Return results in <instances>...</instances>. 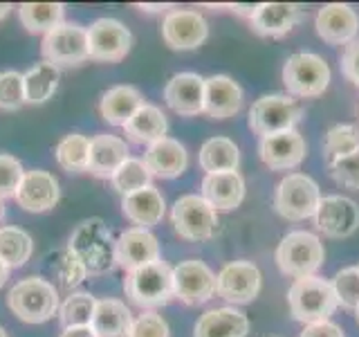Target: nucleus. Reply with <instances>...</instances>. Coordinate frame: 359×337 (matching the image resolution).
I'll return each instance as SVG.
<instances>
[{
  "label": "nucleus",
  "mask_w": 359,
  "mask_h": 337,
  "mask_svg": "<svg viewBox=\"0 0 359 337\" xmlns=\"http://www.w3.org/2000/svg\"><path fill=\"white\" fill-rule=\"evenodd\" d=\"M7 279H9V267L5 265V261H0V288L7 284Z\"/></svg>",
  "instance_id": "50"
},
{
  "label": "nucleus",
  "mask_w": 359,
  "mask_h": 337,
  "mask_svg": "<svg viewBox=\"0 0 359 337\" xmlns=\"http://www.w3.org/2000/svg\"><path fill=\"white\" fill-rule=\"evenodd\" d=\"M22 104H25V81H22V72H16V70L0 72V108L18 110Z\"/></svg>",
  "instance_id": "41"
},
{
  "label": "nucleus",
  "mask_w": 359,
  "mask_h": 337,
  "mask_svg": "<svg viewBox=\"0 0 359 337\" xmlns=\"http://www.w3.org/2000/svg\"><path fill=\"white\" fill-rule=\"evenodd\" d=\"M144 164L149 166L151 176L157 178H177L187 171L189 153L182 144L173 138H162L160 142L151 144L144 153Z\"/></svg>",
  "instance_id": "24"
},
{
  "label": "nucleus",
  "mask_w": 359,
  "mask_h": 337,
  "mask_svg": "<svg viewBox=\"0 0 359 337\" xmlns=\"http://www.w3.org/2000/svg\"><path fill=\"white\" fill-rule=\"evenodd\" d=\"M128 157L130 155H128L126 140H121L117 135H110V133H99L90 140L88 171L97 178L110 180Z\"/></svg>",
  "instance_id": "22"
},
{
  "label": "nucleus",
  "mask_w": 359,
  "mask_h": 337,
  "mask_svg": "<svg viewBox=\"0 0 359 337\" xmlns=\"http://www.w3.org/2000/svg\"><path fill=\"white\" fill-rule=\"evenodd\" d=\"M123 292L140 308H160L175 297L173 292V267L166 261H155L144 267L126 272Z\"/></svg>",
  "instance_id": "3"
},
{
  "label": "nucleus",
  "mask_w": 359,
  "mask_h": 337,
  "mask_svg": "<svg viewBox=\"0 0 359 337\" xmlns=\"http://www.w3.org/2000/svg\"><path fill=\"white\" fill-rule=\"evenodd\" d=\"M50 270L54 272L59 286L67 292H72L74 288H79L83 284V279L88 277V270L83 267V263L79 261L76 254L70 250V247H63V250H56L50 256Z\"/></svg>",
  "instance_id": "36"
},
{
  "label": "nucleus",
  "mask_w": 359,
  "mask_h": 337,
  "mask_svg": "<svg viewBox=\"0 0 359 337\" xmlns=\"http://www.w3.org/2000/svg\"><path fill=\"white\" fill-rule=\"evenodd\" d=\"M321 202L319 185L306 173H290L278 183L274 194V207L287 220L314 218Z\"/></svg>",
  "instance_id": "7"
},
{
  "label": "nucleus",
  "mask_w": 359,
  "mask_h": 337,
  "mask_svg": "<svg viewBox=\"0 0 359 337\" xmlns=\"http://www.w3.org/2000/svg\"><path fill=\"white\" fill-rule=\"evenodd\" d=\"M164 101L182 117H196L205 112V79L196 72H177L168 79Z\"/></svg>",
  "instance_id": "18"
},
{
  "label": "nucleus",
  "mask_w": 359,
  "mask_h": 337,
  "mask_svg": "<svg viewBox=\"0 0 359 337\" xmlns=\"http://www.w3.org/2000/svg\"><path fill=\"white\" fill-rule=\"evenodd\" d=\"M25 168H22L20 160L9 153H0V200L14 198Z\"/></svg>",
  "instance_id": "42"
},
{
  "label": "nucleus",
  "mask_w": 359,
  "mask_h": 337,
  "mask_svg": "<svg viewBox=\"0 0 359 337\" xmlns=\"http://www.w3.org/2000/svg\"><path fill=\"white\" fill-rule=\"evenodd\" d=\"M97 308V297L90 292H70L65 297V301L59 306V322L63 329L70 326H90L95 317Z\"/></svg>",
  "instance_id": "37"
},
{
  "label": "nucleus",
  "mask_w": 359,
  "mask_h": 337,
  "mask_svg": "<svg viewBox=\"0 0 359 337\" xmlns=\"http://www.w3.org/2000/svg\"><path fill=\"white\" fill-rule=\"evenodd\" d=\"M166 131H168V119L162 112V108L146 104V101L128 119L126 126H123V133H126L128 140H133L135 144H149V146L166 138Z\"/></svg>",
  "instance_id": "30"
},
{
  "label": "nucleus",
  "mask_w": 359,
  "mask_h": 337,
  "mask_svg": "<svg viewBox=\"0 0 359 337\" xmlns=\"http://www.w3.org/2000/svg\"><path fill=\"white\" fill-rule=\"evenodd\" d=\"M247 333H250V319L236 308L207 310L194 329V337H245Z\"/></svg>",
  "instance_id": "28"
},
{
  "label": "nucleus",
  "mask_w": 359,
  "mask_h": 337,
  "mask_svg": "<svg viewBox=\"0 0 359 337\" xmlns=\"http://www.w3.org/2000/svg\"><path fill=\"white\" fill-rule=\"evenodd\" d=\"M65 16L63 3H22L18 5V20L29 34H48L61 25Z\"/></svg>",
  "instance_id": "33"
},
{
  "label": "nucleus",
  "mask_w": 359,
  "mask_h": 337,
  "mask_svg": "<svg viewBox=\"0 0 359 337\" xmlns=\"http://www.w3.org/2000/svg\"><path fill=\"white\" fill-rule=\"evenodd\" d=\"M341 72L348 81L359 88V41L357 39L353 43H348L341 54Z\"/></svg>",
  "instance_id": "45"
},
{
  "label": "nucleus",
  "mask_w": 359,
  "mask_h": 337,
  "mask_svg": "<svg viewBox=\"0 0 359 337\" xmlns=\"http://www.w3.org/2000/svg\"><path fill=\"white\" fill-rule=\"evenodd\" d=\"M198 164L207 173H224V171H238L241 151L229 138H211L202 144Z\"/></svg>",
  "instance_id": "31"
},
{
  "label": "nucleus",
  "mask_w": 359,
  "mask_h": 337,
  "mask_svg": "<svg viewBox=\"0 0 359 337\" xmlns=\"http://www.w3.org/2000/svg\"><path fill=\"white\" fill-rule=\"evenodd\" d=\"M303 20V9L294 3H261L252 18V29L261 37H283Z\"/></svg>",
  "instance_id": "25"
},
{
  "label": "nucleus",
  "mask_w": 359,
  "mask_h": 337,
  "mask_svg": "<svg viewBox=\"0 0 359 337\" xmlns=\"http://www.w3.org/2000/svg\"><path fill=\"white\" fill-rule=\"evenodd\" d=\"M261 270L252 261H231L216 277L218 297L231 303H252L261 292Z\"/></svg>",
  "instance_id": "14"
},
{
  "label": "nucleus",
  "mask_w": 359,
  "mask_h": 337,
  "mask_svg": "<svg viewBox=\"0 0 359 337\" xmlns=\"http://www.w3.org/2000/svg\"><path fill=\"white\" fill-rule=\"evenodd\" d=\"M328 171L337 185H341L346 189L359 191V151L339 157L328 164Z\"/></svg>",
  "instance_id": "43"
},
{
  "label": "nucleus",
  "mask_w": 359,
  "mask_h": 337,
  "mask_svg": "<svg viewBox=\"0 0 359 337\" xmlns=\"http://www.w3.org/2000/svg\"><path fill=\"white\" fill-rule=\"evenodd\" d=\"M5 218V205H3V200H0V223H3Z\"/></svg>",
  "instance_id": "52"
},
{
  "label": "nucleus",
  "mask_w": 359,
  "mask_h": 337,
  "mask_svg": "<svg viewBox=\"0 0 359 337\" xmlns=\"http://www.w3.org/2000/svg\"><path fill=\"white\" fill-rule=\"evenodd\" d=\"M41 52L45 61L59 65H81L90 59L88 54V27L79 22H61L48 34H43Z\"/></svg>",
  "instance_id": "10"
},
{
  "label": "nucleus",
  "mask_w": 359,
  "mask_h": 337,
  "mask_svg": "<svg viewBox=\"0 0 359 337\" xmlns=\"http://www.w3.org/2000/svg\"><path fill=\"white\" fill-rule=\"evenodd\" d=\"M59 198H61L59 180H56L50 171H41V168L25 171V176H22L20 185H18L16 196H14L18 207L29 213H45V211L54 209Z\"/></svg>",
  "instance_id": "15"
},
{
  "label": "nucleus",
  "mask_w": 359,
  "mask_h": 337,
  "mask_svg": "<svg viewBox=\"0 0 359 337\" xmlns=\"http://www.w3.org/2000/svg\"><path fill=\"white\" fill-rule=\"evenodd\" d=\"M355 317H357V324H359V308L355 310Z\"/></svg>",
  "instance_id": "54"
},
{
  "label": "nucleus",
  "mask_w": 359,
  "mask_h": 337,
  "mask_svg": "<svg viewBox=\"0 0 359 337\" xmlns=\"http://www.w3.org/2000/svg\"><path fill=\"white\" fill-rule=\"evenodd\" d=\"M164 209H166L164 196L153 185L121 198L123 216H126L135 227H144V230L153 227V225H157L164 218Z\"/></svg>",
  "instance_id": "26"
},
{
  "label": "nucleus",
  "mask_w": 359,
  "mask_h": 337,
  "mask_svg": "<svg viewBox=\"0 0 359 337\" xmlns=\"http://www.w3.org/2000/svg\"><path fill=\"white\" fill-rule=\"evenodd\" d=\"M301 337H344V333L332 322H319V324H308L303 329Z\"/></svg>",
  "instance_id": "46"
},
{
  "label": "nucleus",
  "mask_w": 359,
  "mask_h": 337,
  "mask_svg": "<svg viewBox=\"0 0 359 337\" xmlns=\"http://www.w3.org/2000/svg\"><path fill=\"white\" fill-rule=\"evenodd\" d=\"M171 223L177 232L187 241H207L218 232V211L213 209L209 202L196 196H180L171 209Z\"/></svg>",
  "instance_id": "9"
},
{
  "label": "nucleus",
  "mask_w": 359,
  "mask_h": 337,
  "mask_svg": "<svg viewBox=\"0 0 359 337\" xmlns=\"http://www.w3.org/2000/svg\"><path fill=\"white\" fill-rule=\"evenodd\" d=\"M301 106L290 95H265L256 99L250 108V128L261 138L294 131V126L301 121Z\"/></svg>",
  "instance_id": "8"
},
{
  "label": "nucleus",
  "mask_w": 359,
  "mask_h": 337,
  "mask_svg": "<svg viewBox=\"0 0 359 337\" xmlns=\"http://www.w3.org/2000/svg\"><path fill=\"white\" fill-rule=\"evenodd\" d=\"M9 11H11V5L9 3H0V20H3L9 14Z\"/></svg>",
  "instance_id": "51"
},
{
  "label": "nucleus",
  "mask_w": 359,
  "mask_h": 337,
  "mask_svg": "<svg viewBox=\"0 0 359 337\" xmlns=\"http://www.w3.org/2000/svg\"><path fill=\"white\" fill-rule=\"evenodd\" d=\"M325 258L323 243L312 232H290L276 247V265L285 277H314Z\"/></svg>",
  "instance_id": "5"
},
{
  "label": "nucleus",
  "mask_w": 359,
  "mask_h": 337,
  "mask_svg": "<svg viewBox=\"0 0 359 337\" xmlns=\"http://www.w3.org/2000/svg\"><path fill=\"white\" fill-rule=\"evenodd\" d=\"M59 79L61 72L54 63L50 61L34 63L22 74V81H25V104H45L48 99H52L56 88H59Z\"/></svg>",
  "instance_id": "32"
},
{
  "label": "nucleus",
  "mask_w": 359,
  "mask_h": 337,
  "mask_svg": "<svg viewBox=\"0 0 359 337\" xmlns=\"http://www.w3.org/2000/svg\"><path fill=\"white\" fill-rule=\"evenodd\" d=\"M133 45V34L117 18H97L88 27V54L99 63H119L126 59Z\"/></svg>",
  "instance_id": "11"
},
{
  "label": "nucleus",
  "mask_w": 359,
  "mask_h": 337,
  "mask_svg": "<svg viewBox=\"0 0 359 337\" xmlns=\"http://www.w3.org/2000/svg\"><path fill=\"white\" fill-rule=\"evenodd\" d=\"M59 337H99L95 333L93 326H70V329H63Z\"/></svg>",
  "instance_id": "47"
},
{
  "label": "nucleus",
  "mask_w": 359,
  "mask_h": 337,
  "mask_svg": "<svg viewBox=\"0 0 359 337\" xmlns=\"http://www.w3.org/2000/svg\"><path fill=\"white\" fill-rule=\"evenodd\" d=\"M258 153L272 171H290V168H297L306 157V140L297 131L267 135V138H261Z\"/></svg>",
  "instance_id": "19"
},
{
  "label": "nucleus",
  "mask_w": 359,
  "mask_h": 337,
  "mask_svg": "<svg viewBox=\"0 0 359 337\" xmlns=\"http://www.w3.org/2000/svg\"><path fill=\"white\" fill-rule=\"evenodd\" d=\"M7 306L25 324L50 322L59 312V290L43 277H25L7 292Z\"/></svg>",
  "instance_id": "2"
},
{
  "label": "nucleus",
  "mask_w": 359,
  "mask_h": 337,
  "mask_svg": "<svg viewBox=\"0 0 359 337\" xmlns=\"http://www.w3.org/2000/svg\"><path fill=\"white\" fill-rule=\"evenodd\" d=\"M115 243L112 232L101 218H86L76 225L70 234L67 247L83 263L88 275H106L117 265L115 261Z\"/></svg>",
  "instance_id": "1"
},
{
  "label": "nucleus",
  "mask_w": 359,
  "mask_h": 337,
  "mask_svg": "<svg viewBox=\"0 0 359 337\" xmlns=\"http://www.w3.org/2000/svg\"><path fill=\"white\" fill-rule=\"evenodd\" d=\"M54 157L61 168L67 173H83L88 171V160H90V138L81 133H70L56 144Z\"/></svg>",
  "instance_id": "34"
},
{
  "label": "nucleus",
  "mask_w": 359,
  "mask_h": 337,
  "mask_svg": "<svg viewBox=\"0 0 359 337\" xmlns=\"http://www.w3.org/2000/svg\"><path fill=\"white\" fill-rule=\"evenodd\" d=\"M231 9L236 11V14H241V16H247V18H254V14L258 11V5H231Z\"/></svg>",
  "instance_id": "48"
},
{
  "label": "nucleus",
  "mask_w": 359,
  "mask_h": 337,
  "mask_svg": "<svg viewBox=\"0 0 359 337\" xmlns=\"http://www.w3.org/2000/svg\"><path fill=\"white\" fill-rule=\"evenodd\" d=\"M128 337H168V324L162 315L144 310L133 319Z\"/></svg>",
  "instance_id": "44"
},
{
  "label": "nucleus",
  "mask_w": 359,
  "mask_h": 337,
  "mask_svg": "<svg viewBox=\"0 0 359 337\" xmlns=\"http://www.w3.org/2000/svg\"><path fill=\"white\" fill-rule=\"evenodd\" d=\"M337 295V303L346 310L359 308V267H344L330 281Z\"/></svg>",
  "instance_id": "40"
},
{
  "label": "nucleus",
  "mask_w": 359,
  "mask_h": 337,
  "mask_svg": "<svg viewBox=\"0 0 359 337\" xmlns=\"http://www.w3.org/2000/svg\"><path fill=\"white\" fill-rule=\"evenodd\" d=\"M314 225L330 239H346L355 234L359 227V207L357 202L344 196H325L321 198L317 213H314Z\"/></svg>",
  "instance_id": "16"
},
{
  "label": "nucleus",
  "mask_w": 359,
  "mask_h": 337,
  "mask_svg": "<svg viewBox=\"0 0 359 337\" xmlns=\"http://www.w3.org/2000/svg\"><path fill=\"white\" fill-rule=\"evenodd\" d=\"M173 292L187 306H202L216 295V275L198 258H189L173 267Z\"/></svg>",
  "instance_id": "12"
},
{
  "label": "nucleus",
  "mask_w": 359,
  "mask_h": 337,
  "mask_svg": "<svg viewBox=\"0 0 359 337\" xmlns=\"http://www.w3.org/2000/svg\"><path fill=\"white\" fill-rule=\"evenodd\" d=\"M209 37L205 16L196 9H173L162 22V39L171 50H196Z\"/></svg>",
  "instance_id": "13"
},
{
  "label": "nucleus",
  "mask_w": 359,
  "mask_h": 337,
  "mask_svg": "<svg viewBox=\"0 0 359 337\" xmlns=\"http://www.w3.org/2000/svg\"><path fill=\"white\" fill-rule=\"evenodd\" d=\"M151 178L153 176L149 171V166L144 164V160L128 157V160L115 171V176L110 178V183H112V189L123 198V196L135 194V191H140V189L151 187Z\"/></svg>",
  "instance_id": "38"
},
{
  "label": "nucleus",
  "mask_w": 359,
  "mask_h": 337,
  "mask_svg": "<svg viewBox=\"0 0 359 337\" xmlns=\"http://www.w3.org/2000/svg\"><path fill=\"white\" fill-rule=\"evenodd\" d=\"M34 252L32 236L20 227H0V261L11 267H22Z\"/></svg>",
  "instance_id": "35"
},
{
  "label": "nucleus",
  "mask_w": 359,
  "mask_h": 337,
  "mask_svg": "<svg viewBox=\"0 0 359 337\" xmlns=\"http://www.w3.org/2000/svg\"><path fill=\"white\" fill-rule=\"evenodd\" d=\"M283 84L290 95L312 99L325 93L330 84V67L319 54L297 52L283 65Z\"/></svg>",
  "instance_id": "6"
},
{
  "label": "nucleus",
  "mask_w": 359,
  "mask_h": 337,
  "mask_svg": "<svg viewBox=\"0 0 359 337\" xmlns=\"http://www.w3.org/2000/svg\"><path fill=\"white\" fill-rule=\"evenodd\" d=\"M0 337H7V331L3 329V326H0Z\"/></svg>",
  "instance_id": "53"
},
{
  "label": "nucleus",
  "mask_w": 359,
  "mask_h": 337,
  "mask_svg": "<svg viewBox=\"0 0 359 337\" xmlns=\"http://www.w3.org/2000/svg\"><path fill=\"white\" fill-rule=\"evenodd\" d=\"M115 261L126 272L160 261V243L144 227H130L119 234L115 243Z\"/></svg>",
  "instance_id": "17"
},
{
  "label": "nucleus",
  "mask_w": 359,
  "mask_h": 337,
  "mask_svg": "<svg viewBox=\"0 0 359 337\" xmlns=\"http://www.w3.org/2000/svg\"><path fill=\"white\" fill-rule=\"evenodd\" d=\"M243 108V90L227 74L205 79V115L211 119H229Z\"/></svg>",
  "instance_id": "21"
},
{
  "label": "nucleus",
  "mask_w": 359,
  "mask_h": 337,
  "mask_svg": "<svg viewBox=\"0 0 359 337\" xmlns=\"http://www.w3.org/2000/svg\"><path fill=\"white\" fill-rule=\"evenodd\" d=\"M357 267H359V265H357Z\"/></svg>",
  "instance_id": "55"
},
{
  "label": "nucleus",
  "mask_w": 359,
  "mask_h": 337,
  "mask_svg": "<svg viewBox=\"0 0 359 337\" xmlns=\"http://www.w3.org/2000/svg\"><path fill=\"white\" fill-rule=\"evenodd\" d=\"M355 151H359V128L353 126V124H337V126H332L325 133L323 155L328 164Z\"/></svg>",
  "instance_id": "39"
},
{
  "label": "nucleus",
  "mask_w": 359,
  "mask_h": 337,
  "mask_svg": "<svg viewBox=\"0 0 359 337\" xmlns=\"http://www.w3.org/2000/svg\"><path fill=\"white\" fill-rule=\"evenodd\" d=\"M90 326L99 337H128L133 326V312L119 299H97L95 317Z\"/></svg>",
  "instance_id": "29"
},
{
  "label": "nucleus",
  "mask_w": 359,
  "mask_h": 337,
  "mask_svg": "<svg viewBox=\"0 0 359 337\" xmlns=\"http://www.w3.org/2000/svg\"><path fill=\"white\" fill-rule=\"evenodd\" d=\"M137 7L142 11H164V9H171V5H149V3H142Z\"/></svg>",
  "instance_id": "49"
},
{
  "label": "nucleus",
  "mask_w": 359,
  "mask_h": 337,
  "mask_svg": "<svg viewBox=\"0 0 359 337\" xmlns=\"http://www.w3.org/2000/svg\"><path fill=\"white\" fill-rule=\"evenodd\" d=\"M359 32V16L351 5L330 3L317 11V34L330 45L353 43Z\"/></svg>",
  "instance_id": "20"
},
{
  "label": "nucleus",
  "mask_w": 359,
  "mask_h": 337,
  "mask_svg": "<svg viewBox=\"0 0 359 337\" xmlns=\"http://www.w3.org/2000/svg\"><path fill=\"white\" fill-rule=\"evenodd\" d=\"M290 312L297 322L303 324H319L328 322L330 315L337 310V295L332 284L319 277H303L290 286L287 292Z\"/></svg>",
  "instance_id": "4"
},
{
  "label": "nucleus",
  "mask_w": 359,
  "mask_h": 337,
  "mask_svg": "<svg viewBox=\"0 0 359 337\" xmlns=\"http://www.w3.org/2000/svg\"><path fill=\"white\" fill-rule=\"evenodd\" d=\"M202 198L216 211H231L245 198V180L238 171L207 173L202 180Z\"/></svg>",
  "instance_id": "23"
},
{
  "label": "nucleus",
  "mask_w": 359,
  "mask_h": 337,
  "mask_svg": "<svg viewBox=\"0 0 359 337\" xmlns=\"http://www.w3.org/2000/svg\"><path fill=\"white\" fill-rule=\"evenodd\" d=\"M144 106V97L135 86H112L99 101V112L110 126H126L128 119Z\"/></svg>",
  "instance_id": "27"
}]
</instances>
